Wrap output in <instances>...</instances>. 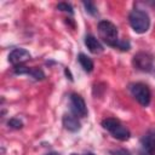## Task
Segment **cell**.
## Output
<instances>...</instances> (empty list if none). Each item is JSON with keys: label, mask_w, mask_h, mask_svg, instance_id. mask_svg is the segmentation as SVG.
<instances>
[{"label": "cell", "mask_w": 155, "mask_h": 155, "mask_svg": "<svg viewBox=\"0 0 155 155\" xmlns=\"http://www.w3.org/2000/svg\"><path fill=\"white\" fill-rule=\"evenodd\" d=\"M128 21L132 29L138 34L145 33L150 27L149 15L142 10H133L128 16Z\"/></svg>", "instance_id": "cell-1"}, {"label": "cell", "mask_w": 155, "mask_h": 155, "mask_svg": "<svg viewBox=\"0 0 155 155\" xmlns=\"http://www.w3.org/2000/svg\"><path fill=\"white\" fill-rule=\"evenodd\" d=\"M98 33L101 39L109 46L116 47L119 42L117 38V28L109 21H101L98 23Z\"/></svg>", "instance_id": "cell-2"}, {"label": "cell", "mask_w": 155, "mask_h": 155, "mask_svg": "<svg viewBox=\"0 0 155 155\" xmlns=\"http://www.w3.org/2000/svg\"><path fill=\"white\" fill-rule=\"evenodd\" d=\"M102 126H103L105 130H108V131L113 134L114 138H116V139H119V140H122V142H124V140H127V139L130 138V136H131L130 131H128L125 126H122V125L120 124V121L116 120V119H113V117L104 119V120L102 121Z\"/></svg>", "instance_id": "cell-3"}, {"label": "cell", "mask_w": 155, "mask_h": 155, "mask_svg": "<svg viewBox=\"0 0 155 155\" xmlns=\"http://www.w3.org/2000/svg\"><path fill=\"white\" fill-rule=\"evenodd\" d=\"M130 90H131L133 97L137 99V102L139 104H142L143 107H147L150 103L151 93H150L149 87L145 84H142V82L132 84L131 87H130Z\"/></svg>", "instance_id": "cell-4"}, {"label": "cell", "mask_w": 155, "mask_h": 155, "mask_svg": "<svg viewBox=\"0 0 155 155\" xmlns=\"http://www.w3.org/2000/svg\"><path fill=\"white\" fill-rule=\"evenodd\" d=\"M133 65L140 71H151L154 67V58L149 52H138L133 56Z\"/></svg>", "instance_id": "cell-5"}, {"label": "cell", "mask_w": 155, "mask_h": 155, "mask_svg": "<svg viewBox=\"0 0 155 155\" xmlns=\"http://www.w3.org/2000/svg\"><path fill=\"white\" fill-rule=\"evenodd\" d=\"M154 151H155V128H151L140 139L139 155H154Z\"/></svg>", "instance_id": "cell-6"}, {"label": "cell", "mask_w": 155, "mask_h": 155, "mask_svg": "<svg viewBox=\"0 0 155 155\" xmlns=\"http://www.w3.org/2000/svg\"><path fill=\"white\" fill-rule=\"evenodd\" d=\"M70 104H71V110L81 116V117H85L87 115V107H86V103L84 101V98L78 94V93H71L70 96Z\"/></svg>", "instance_id": "cell-7"}, {"label": "cell", "mask_w": 155, "mask_h": 155, "mask_svg": "<svg viewBox=\"0 0 155 155\" xmlns=\"http://www.w3.org/2000/svg\"><path fill=\"white\" fill-rule=\"evenodd\" d=\"M29 58H30V53H29V51H27L24 48H15L8 54V62L11 64H13L15 67L21 65L22 63L27 62Z\"/></svg>", "instance_id": "cell-8"}, {"label": "cell", "mask_w": 155, "mask_h": 155, "mask_svg": "<svg viewBox=\"0 0 155 155\" xmlns=\"http://www.w3.org/2000/svg\"><path fill=\"white\" fill-rule=\"evenodd\" d=\"M62 122H63V126L65 130L70 131V132H76L80 130L81 125H80V121L71 114H65L62 119Z\"/></svg>", "instance_id": "cell-9"}, {"label": "cell", "mask_w": 155, "mask_h": 155, "mask_svg": "<svg viewBox=\"0 0 155 155\" xmlns=\"http://www.w3.org/2000/svg\"><path fill=\"white\" fill-rule=\"evenodd\" d=\"M85 45L88 48V51L92 53H101L103 51V46L93 35H86L85 36Z\"/></svg>", "instance_id": "cell-10"}, {"label": "cell", "mask_w": 155, "mask_h": 155, "mask_svg": "<svg viewBox=\"0 0 155 155\" xmlns=\"http://www.w3.org/2000/svg\"><path fill=\"white\" fill-rule=\"evenodd\" d=\"M78 59H79V63L81 64V67L84 68L85 71L91 73L93 70V62H92V59L88 56H86L85 53H80Z\"/></svg>", "instance_id": "cell-11"}, {"label": "cell", "mask_w": 155, "mask_h": 155, "mask_svg": "<svg viewBox=\"0 0 155 155\" xmlns=\"http://www.w3.org/2000/svg\"><path fill=\"white\" fill-rule=\"evenodd\" d=\"M29 75H31V78H34L35 80H42L45 78L44 71L41 69H39V68H30Z\"/></svg>", "instance_id": "cell-12"}, {"label": "cell", "mask_w": 155, "mask_h": 155, "mask_svg": "<svg viewBox=\"0 0 155 155\" xmlns=\"http://www.w3.org/2000/svg\"><path fill=\"white\" fill-rule=\"evenodd\" d=\"M82 4H84L86 11H87L90 15H92V16H96V15H97L98 11H97V7H96V5H94L93 2H91V1H84Z\"/></svg>", "instance_id": "cell-13"}, {"label": "cell", "mask_w": 155, "mask_h": 155, "mask_svg": "<svg viewBox=\"0 0 155 155\" xmlns=\"http://www.w3.org/2000/svg\"><path fill=\"white\" fill-rule=\"evenodd\" d=\"M57 10H59V11H64V12H69L70 15L74 13V11H73V6H71L70 4H68V2H59V4H57Z\"/></svg>", "instance_id": "cell-14"}, {"label": "cell", "mask_w": 155, "mask_h": 155, "mask_svg": "<svg viewBox=\"0 0 155 155\" xmlns=\"http://www.w3.org/2000/svg\"><path fill=\"white\" fill-rule=\"evenodd\" d=\"M7 125L11 127V128H15V130H19L23 127V122L18 119H10L7 121Z\"/></svg>", "instance_id": "cell-15"}, {"label": "cell", "mask_w": 155, "mask_h": 155, "mask_svg": "<svg viewBox=\"0 0 155 155\" xmlns=\"http://www.w3.org/2000/svg\"><path fill=\"white\" fill-rule=\"evenodd\" d=\"M29 71H30V68L24 67V65H22V64L15 67V73H16V74H19V75H22V74H28V75H29Z\"/></svg>", "instance_id": "cell-16"}, {"label": "cell", "mask_w": 155, "mask_h": 155, "mask_svg": "<svg viewBox=\"0 0 155 155\" xmlns=\"http://www.w3.org/2000/svg\"><path fill=\"white\" fill-rule=\"evenodd\" d=\"M116 48H120L121 51H128L130 50V42L127 40H121L117 42Z\"/></svg>", "instance_id": "cell-17"}, {"label": "cell", "mask_w": 155, "mask_h": 155, "mask_svg": "<svg viewBox=\"0 0 155 155\" xmlns=\"http://www.w3.org/2000/svg\"><path fill=\"white\" fill-rule=\"evenodd\" d=\"M111 155H131L130 151H127L126 149H115V150H110Z\"/></svg>", "instance_id": "cell-18"}, {"label": "cell", "mask_w": 155, "mask_h": 155, "mask_svg": "<svg viewBox=\"0 0 155 155\" xmlns=\"http://www.w3.org/2000/svg\"><path fill=\"white\" fill-rule=\"evenodd\" d=\"M64 71H65V75H67V76L69 78V80H70V81H73V75H71L70 70H69L68 68H65V70H64Z\"/></svg>", "instance_id": "cell-19"}, {"label": "cell", "mask_w": 155, "mask_h": 155, "mask_svg": "<svg viewBox=\"0 0 155 155\" xmlns=\"http://www.w3.org/2000/svg\"><path fill=\"white\" fill-rule=\"evenodd\" d=\"M47 155H59L58 153H50V154H47Z\"/></svg>", "instance_id": "cell-20"}, {"label": "cell", "mask_w": 155, "mask_h": 155, "mask_svg": "<svg viewBox=\"0 0 155 155\" xmlns=\"http://www.w3.org/2000/svg\"><path fill=\"white\" fill-rule=\"evenodd\" d=\"M84 155H94L93 153H86V154H84Z\"/></svg>", "instance_id": "cell-21"}, {"label": "cell", "mask_w": 155, "mask_h": 155, "mask_svg": "<svg viewBox=\"0 0 155 155\" xmlns=\"http://www.w3.org/2000/svg\"><path fill=\"white\" fill-rule=\"evenodd\" d=\"M70 155H76V154H70Z\"/></svg>", "instance_id": "cell-22"}]
</instances>
